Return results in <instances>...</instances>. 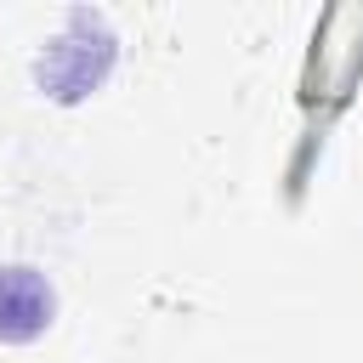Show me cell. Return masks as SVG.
Listing matches in <instances>:
<instances>
[{
	"label": "cell",
	"mask_w": 363,
	"mask_h": 363,
	"mask_svg": "<svg viewBox=\"0 0 363 363\" xmlns=\"http://www.w3.org/2000/svg\"><path fill=\"white\" fill-rule=\"evenodd\" d=\"M113 62H119V34L108 28L102 11H85L79 6L40 45V57H34V91L45 102H57V108H79L85 96H96L108 85Z\"/></svg>",
	"instance_id": "obj_1"
},
{
	"label": "cell",
	"mask_w": 363,
	"mask_h": 363,
	"mask_svg": "<svg viewBox=\"0 0 363 363\" xmlns=\"http://www.w3.org/2000/svg\"><path fill=\"white\" fill-rule=\"evenodd\" d=\"M57 323V284L28 261H0V346H34Z\"/></svg>",
	"instance_id": "obj_2"
}]
</instances>
